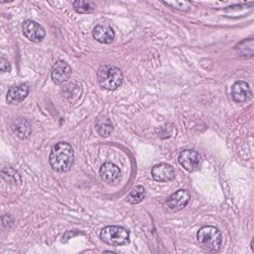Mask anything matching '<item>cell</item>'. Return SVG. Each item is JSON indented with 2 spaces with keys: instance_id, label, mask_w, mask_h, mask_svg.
I'll list each match as a JSON object with an SVG mask.
<instances>
[{
  "instance_id": "7402d4cb",
  "label": "cell",
  "mask_w": 254,
  "mask_h": 254,
  "mask_svg": "<svg viewBox=\"0 0 254 254\" xmlns=\"http://www.w3.org/2000/svg\"><path fill=\"white\" fill-rule=\"evenodd\" d=\"M0 64H1V66H0V70H1V72H3V74H5V72L10 71V64H9V61L6 60L5 58L0 59Z\"/></svg>"
},
{
  "instance_id": "7c38bea8",
  "label": "cell",
  "mask_w": 254,
  "mask_h": 254,
  "mask_svg": "<svg viewBox=\"0 0 254 254\" xmlns=\"http://www.w3.org/2000/svg\"><path fill=\"white\" fill-rule=\"evenodd\" d=\"M151 176L155 181L158 182H168V181H172L176 177V171L174 168L169 164H158L153 168L151 171Z\"/></svg>"
},
{
  "instance_id": "8992f818",
  "label": "cell",
  "mask_w": 254,
  "mask_h": 254,
  "mask_svg": "<svg viewBox=\"0 0 254 254\" xmlns=\"http://www.w3.org/2000/svg\"><path fill=\"white\" fill-rule=\"evenodd\" d=\"M70 76H71V67L69 66V64L63 60H59L54 64L51 69V78L54 83L63 84L69 80Z\"/></svg>"
},
{
  "instance_id": "44dd1931",
  "label": "cell",
  "mask_w": 254,
  "mask_h": 254,
  "mask_svg": "<svg viewBox=\"0 0 254 254\" xmlns=\"http://www.w3.org/2000/svg\"><path fill=\"white\" fill-rule=\"evenodd\" d=\"M13 222H14V219H13L10 215H3V216H1V229L4 230V229L10 228V226L13 225Z\"/></svg>"
},
{
  "instance_id": "ffe728a7",
  "label": "cell",
  "mask_w": 254,
  "mask_h": 254,
  "mask_svg": "<svg viewBox=\"0 0 254 254\" xmlns=\"http://www.w3.org/2000/svg\"><path fill=\"white\" fill-rule=\"evenodd\" d=\"M164 3L168 4V5L173 6V8L179 9V10H188L190 5L188 1H185V0H178V1H177V0H165Z\"/></svg>"
},
{
  "instance_id": "3957f363",
  "label": "cell",
  "mask_w": 254,
  "mask_h": 254,
  "mask_svg": "<svg viewBox=\"0 0 254 254\" xmlns=\"http://www.w3.org/2000/svg\"><path fill=\"white\" fill-rule=\"evenodd\" d=\"M197 240L201 247L208 252H217L222 244L221 233L215 226H203L199 229L197 233Z\"/></svg>"
},
{
  "instance_id": "5bb4252c",
  "label": "cell",
  "mask_w": 254,
  "mask_h": 254,
  "mask_svg": "<svg viewBox=\"0 0 254 254\" xmlns=\"http://www.w3.org/2000/svg\"><path fill=\"white\" fill-rule=\"evenodd\" d=\"M10 128H12V132L14 133L17 137H19V139L22 140L28 139L32 133L31 124H29L26 119H22V117H20V119H17L15 121H13Z\"/></svg>"
},
{
  "instance_id": "8fae6325",
  "label": "cell",
  "mask_w": 254,
  "mask_h": 254,
  "mask_svg": "<svg viewBox=\"0 0 254 254\" xmlns=\"http://www.w3.org/2000/svg\"><path fill=\"white\" fill-rule=\"evenodd\" d=\"M29 94V87L27 84H19L14 87L9 88L6 93V102L9 104H17L26 99L27 95Z\"/></svg>"
},
{
  "instance_id": "2e32d148",
  "label": "cell",
  "mask_w": 254,
  "mask_h": 254,
  "mask_svg": "<svg viewBox=\"0 0 254 254\" xmlns=\"http://www.w3.org/2000/svg\"><path fill=\"white\" fill-rule=\"evenodd\" d=\"M1 178H3L4 182L13 186H18L22 183V177L13 168H3L1 169Z\"/></svg>"
},
{
  "instance_id": "ba28073f",
  "label": "cell",
  "mask_w": 254,
  "mask_h": 254,
  "mask_svg": "<svg viewBox=\"0 0 254 254\" xmlns=\"http://www.w3.org/2000/svg\"><path fill=\"white\" fill-rule=\"evenodd\" d=\"M190 202V193H188V190H179L177 192H174L168 201L165 202V206L171 211L176 212V211L182 210L185 208L186 206L188 205Z\"/></svg>"
},
{
  "instance_id": "5b68a950",
  "label": "cell",
  "mask_w": 254,
  "mask_h": 254,
  "mask_svg": "<svg viewBox=\"0 0 254 254\" xmlns=\"http://www.w3.org/2000/svg\"><path fill=\"white\" fill-rule=\"evenodd\" d=\"M178 162L187 172H194L201 165V155L196 150L187 149V150H183L179 154Z\"/></svg>"
},
{
  "instance_id": "ac0fdd59",
  "label": "cell",
  "mask_w": 254,
  "mask_h": 254,
  "mask_svg": "<svg viewBox=\"0 0 254 254\" xmlns=\"http://www.w3.org/2000/svg\"><path fill=\"white\" fill-rule=\"evenodd\" d=\"M145 188L142 186H136L130 192V194L127 196V202L131 203V205H136V203H140L142 199L145 198Z\"/></svg>"
},
{
  "instance_id": "9c48e42d",
  "label": "cell",
  "mask_w": 254,
  "mask_h": 254,
  "mask_svg": "<svg viewBox=\"0 0 254 254\" xmlns=\"http://www.w3.org/2000/svg\"><path fill=\"white\" fill-rule=\"evenodd\" d=\"M99 176H101L103 182L113 185V183L119 182V179L121 178V169L113 163L107 162L104 163L99 169Z\"/></svg>"
},
{
  "instance_id": "52a82bcc",
  "label": "cell",
  "mask_w": 254,
  "mask_h": 254,
  "mask_svg": "<svg viewBox=\"0 0 254 254\" xmlns=\"http://www.w3.org/2000/svg\"><path fill=\"white\" fill-rule=\"evenodd\" d=\"M23 35L32 42H41L46 37V31L33 20H26L23 23Z\"/></svg>"
},
{
  "instance_id": "9a60e30c",
  "label": "cell",
  "mask_w": 254,
  "mask_h": 254,
  "mask_svg": "<svg viewBox=\"0 0 254 254\" xmlns=\"http://www.w3.org/2000/svg\"><path fill=\"white\" fill-rule=\"evenodd\" d=\"M95 128L98 131V133L103 137H107L112 133L113 131V124L111 122V120L108 117H104L101 116L97 121H95Z\"/></svg>"
},
{
  "instance_id": "277c9868",
  "label": "cell",
  "mask_w": 254,
  "mask_h": 254,
  "mask_svg": "<svg viewBox=\"0 0 254 254\" xmlns=\"http://www.w3.org/2000/svg\"><path fill=\"white\" fill-rule=\"evenodd\" d=\"M101 239L110 246H125L130 242V231L122 226H106L101 231Z\"/></svg>"
},
{
  "instance_id": "7a4b0ae2",
  "label": "cell",
  "mask_w": 254,
  "mask_h": 254,
  "mask_svg": "<svg viewBox=\"0 0 254 254\" xmlns=\"http://www.w3.org/2000/svg\"><path fill=\"white\" fill-rule=\"evenodd\" d=\"M98 83L103 89L106 90H116L119 87H121L124 81V74L119 67L113 65H103L99 67L97 72Z\"/></svg>"
},
{
  "instance_id": "6da1fadb",
  "label": "cell",
  "mask_w": 254,
  "mask_h": 254,
  "mask_svg": "<svg viewBox=\"0 0 254 254\" xmlns=\"http://www.w3.org/2000/svg\"><path fill=\"white\" fill-rule=\"evenodd\" d=\"M74 163V150L66 141H60L52 147L50 154V165L56 172H67Z\"/></svg>"
},
{
  "instance_id": "d6986e66",
  "label": "cell",
  "mask_w": 254,
  "mask_h": 254,
  "mask_svg": "<svg viewBox=\"0 0 254 254\" xmlns=\"http://www.w3.org/2000/svg\"><path fill=\"white\" fill-rule=\"evenodd\" d=\"M61 93H63L64 98L74 99L80 94V87H79L78 83H69L63 88Z\"/></svg>"
},
{
  "instance_id": "4fadbf2b",
  "label": "cell",
  "mask_w": 254,
  "mask_h": 254,
  "mask_svg": "<svg viewBox=\"0 0 254 254\" xmlns=\"http://www.w3.org/2000/svg\"><path fill=\"white\" fill-rule=\"evenodd\" d=\"M93 37L101 44H112L115 41V31L108 24H98L93 29Z\"/></svg>"
},
{
  "instance_id": "30bf717a",
  "label": "cell",
  "mask_w": 254,
  "mask_h": 254,
  "mask_svg": "<svg viewBox=\"0 0 254 254\" xmlns=\"http://www.w3.org/2000/svg\"><path fill=\"white\" fill-rule=\"evenodd\" d=\"M231 97L238 103H242V102L248 101L252 97V89L249 87V84L247 81H235L231 87Z\"/></svg>"
},
{
  "instance_id": "e0dca14e",
  "label": "cell",
  "mask_w": 254,
  "mask_h": 254,
  "mask_svg": "<svg viewBox=\"0 0 254 254\" xmlns=\"http://www.w3.org/2000/svg\"><path fill=\"white\" fill-rule=\"evenodd\" d=\"M74 10L79 14H89V13L94 12L95 4L89 0H76L72 3Z\"/></svg>"
}]
</instances>
